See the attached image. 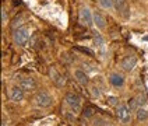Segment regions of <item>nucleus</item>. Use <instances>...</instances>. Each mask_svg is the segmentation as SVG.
Returning <instances> with one entry per match:
<instances>
[{
  "label": "nucleus",
  "mask_w": 148,
  "mask_h": 126,
  "mask_svg": "<svg viewBox=\"0 0 148 126\" xmlns=\"http://www.w3.org/2000/svg\"><path fill=\"white\" fill-rule=\"evenodd\" d=\"M29 36H31L29 30L27 27H20L13 34V41L18 46H24V45H27V42L29 41Z\"/></svg>",
  "instance_id": "obj_1"
},
{
  "label": "nucleus",
  "mask_w": 148,
  "mask_h": 126,
  "mask_svg": "<svg viewBox=\"0 0 148 126\" xmlns=\"http://www.w3.org/2000/svg\"><path fill=\"white\" fill-rule=\"evenodd\" d=\"M34 102L39 108H49L50 105L53 104V98H52V95L48 91H39L36 92V95L34 98Z\"/></svg>",
  "instance_id": "obj_2"
},
{
  "label": "nucleus",
  "mask_w": 148,
  "mask_h": 126,
  "mask_svg": "<svg viewBox=\"0 0 148 126\" xmlns=\"http://www.w3.org/2000/svg\"><path fill=\"white\" fill-rule=\"evenodd\" d=\"M132 109L129 107V104H120L116 108V116L122 123H129L132 120Z\"/></svg>",
  "instance_id": "obj_3"
},
{
  "label": "nucleus",
  "mask_w": 148,
  "mask_h": 126,
  "mask_svg": "<svg viewBox=\"0 0 148 126\" xmlns=\"http://www.w3.org/2000/svg\"><path fill=\"white\" fill-rule=\"evenodd\" d=\"M78 20L84 27H91L94 25V18H92V11L90 10V7L87 6H81L78 10Z\"/></svg>",
  "instance_id": "obj_4"
},
{
  "label": "nucleus",
  "mask_w": 148,
  "mask_h": 126,
  "mask_svg": "<svg viewBox=\"0 0 148 126\" xmlns=\"http://www.w3.org/2000/svg\"><path fill=\"white\" fill-rule=\"evenodd\" d=\"M64 101H66V104L73 109V111H75V112L80 111V107H81V98L78 97V94H75V92H73V91H69L66 95H64Z\"/></svg>",
  "instance_id": "obj_5"
},
{
  "label": "nucleus",
  "mask_w": 148,
  "mask_h": 126,
  "mask_svg": "<svg viewBox=\"0 0 148 126\" xmlns=\"http://www.w3.org/2000/svg\"><path fill=\"white\" fill-rule=\"evenodd\" d=\"M113 7L124 18H129L130 17V7L127 6V0H113Z\"/></svg>",
  "instance_id": "obj_6"
},
{
  "label": "nucleus",
  "mask_w": 148,
  "mask_h": 126,
  "mask_svg": "<svg viewBox=\"0 0 148 126\" xmlns=\"http://www.w3.org/2000/svg\"><path fill=\"white\" fill-rule=\"evenodd\" d=\"M92 18H94V25L98 28V30H105L106 28V18L105 16L98 11V10H94L92 11Z\"/></svg>",
  "instance_id": "obj_7"
},
{
  "label": "nucleus",
  "mask_w": 148,
  "mask_h": 126,
  "mask_svg": "<svg viewBox=\"0 0 148 126\" xmlns=\"http://www.w3.org/2000/svg\"><path fill=\"white\" fill-rule=\"evenodd\" d=\"M24 91H34L35 88H36V81H35V78L32 77H24V78H21L20 80V84H18Z\"/></svg>",
  "instance_id": "obj_8"
},
{
  "label": "nucleus",
  "mask_w": 148,
  "mask_h": 126,
  "mask_svg": "<svg viewBox=\"0 0 148 126\" xmlns=\"http://www.w3.org/2000/svg\"><path fill=\"white\" fill-rule=\"evenodd\" d=\"M136 65H137V58L133 56V55H129V56H126L122 60V69L124 72H132L133 69L136 67Z\"/></svg>",
  "instance_id": "obj_9"
},
{
  "label": "nucleus",
  "mask_w": 148,
  "mask_h": 126,
  "mask_svg": "<svg viewBox=\"0 0 148 126\" xmlns=\"http://www.w3.org/2000/svg\"><path fill=\"white\" fill-rule=\"evenodd\" d=\"M10 98H11L13 102H21L24 100V90L20 85H14L10 90Z\"/></svg>",
  "instance_id": "obj_10"
},
{
  "label": "nucleus",
  "mask_w": 148,
  "mask_h": 126,
  "mask_svg": "<svg viewBox=\"0 0 148 126\" xmlns=\"http://www.w3.org/2000/svg\"><path fill=\"white\" fill-rule=\"evenodd\" d=\"M74 78L77 80V83L80 84V85H88L90 83V78H88V74L82 70V69H77V70H74Z\"/></svg>",
  "instance_id": "obj_11"
},
{
  "label": "nucleus",
  "mask_w": 148,
  "mask_h": 126,
  "mask_svg": "<svg viewBox=\"0 0 148 126\" xmlns=\"http://www.w3.org/2000/svg\"><path fill=\"white\" fill-rule=\"evenodd\" d=\"M144 104H145V97H144V95H141V94L129 101V107H130L132 111H137L138 108H143V107H144Z\"/></svg>",
  "instance_id": "obj_12"
},
{
  "label": "nucleus",
  "mask_w": 148,
  "mask_h": 126,
  "mask_svg": "<svg viewBox=\"0 0 148 126\" xmlns=\"http://www.w3.org/2000/svg\"><path fill=\"white\" fill-rule=\"evenodd\" d=\"M109 83H110V85H113V87H116V88L123 87L124 85L123 74H120V73H112V74L109 76Z\"/></svg>",
  "instance_id": "obj_13"
},
{
  "label": "nucleus",
  "mask_w": 148,
  "mask_h": 126,
  "mask_svg": "<svg viewBox=\"0 0 148 126\" xmlns=\"http://www.w3.org/2000/svg\"><path fill=\"white\" fill-rule=\"evenodd\" d=\"M136 118L138 120H147L148 119V111L144 108H138L136 111Z\"/></svg>",
  "instance_id": "obj_14"
},
{
  "label": "nucleus",
  "mask_w": 148,
  "mask_h": 126,
  "mask_svg": "<svg viewBox=\"0 0 148 126\" xmlns=\"http://www.w3.org/2000/svg\"><path fill=\"white\" fill-rule=\"evenodd\" d=\"M101 7L105 8V10H110L113 7V0H98Z\"/></svg>",
  "instance_id": "obj_15"
},
{
  "label": "nucleus",
  "mask_w": 148,
  "mask_h": 126,
  "mask_svg": "<svg viewBox=\"0 0 148 126\" xmlns=\"http://www.w3.org/2000/svg\"><path fill=\"white\" fill-rule=\"evenodd\" d=\"M53 81H55V84H56L58 87H60V88H63V87L66 85V78H64L63 76H60V74H59Z\"/></svg>",
  "instance_id": "obj_16"
},
{
  "label": "nucleus",
  "mask_w": 148,
  "mask_h": 126,
  "mask_svg": "<svg viewBox=\"0 0 148 126\" xmlns=\"http://www.w3.org/2000/svg\"><path fill=\"white\" fill-rule=\"evenodd\" d=\"M94 42H95V45H97V46H103V43H105L103 38H102V35L98 34V32L94 35Z\"/></svg>",
  "instance_id": "obj_17"
},
{
  "label": "nucleus",
  "mask_w": 148,
  "mask_h": 126,
  "mask_svg": "<svg viewBox=\"0 0 148 126\" xmlns=\"http://www.w3.org/2000/svg\"><path fill=\"white\" fill-rule=\"evenodd\" d=\"M106 101H108V104L112 105V107H117V105H119V98H117V97H113V95H109Z\"/></svg>",
  "instance_id": "obj_18"
},
{
  "label": "nucleus",
  "mask_w": 148,
  "mask_h": 126,
  "mask_svg": "<svg viewBox=\"0 0 148 126\" xmlns=\"http://www.w3.org/2000/svg\"><path fill=\"white\" fill-rule=\"evenodd\" d=\"M94 112H95V109L92 108V107H85L84 112H82V115H84L85 118H91L92 115H94Z\"/></svg>",
  "instance_id": "obj_19"
},
{
  "label": "nucleus",
  "mask_w": 148,
  "mask_h": 126,
  "mask_svg": "<svg viewBox=\"0 0 148 126\" xmlns=\"http://www.w3.org/2000/svg\"><path fill=\"white\" fill-rule=\"evenodd\" d=\"M91 94H92L94 98H99V97H101V90H99L97 85H92V87H91Z\"/></svg>",
  "instance_id": "obj_20"
},
{
  "label": "nucleus",
  "mask_w": 148,
  "mask_h": 126,
  "mask_svg": "<svg viewBox=\"0 0 148 126\" xmlns=\"http://www.w3.org/2000/svg\"><path fill=\"white\" fill-rule=\"evenodd\" d=\"M81 66H82V70H84L85 73H88V72H94V70H95V67L92 66V65H90V63H87V62H84Z\"/></svg>",
  "instance_id": "obj_21"
},
{
  "label": "nucleus",
  "mask_w": 148,
  "mask_h": 126,
  "mask_svg": "<svg viewBox=\"0 0 148 126\" xmlns=\"http://www.w3.org/2000/svg\"><path fill=\"white\" fill-rule=\"evenodd\" d=\"M7 20H8L7 11H6V8L3 7V8H1V23H3V25L7 24Z\"/></svg>",
  "instance_id": "obj_22"
},
{
  "label": "nucleus",
  "mask_w": 148,
  "mask_h": 126,
  "mask_svg": "<svg viewBox=\"0 0 148 126\" xmlns=\"http://www.w3.org/2000/svg\"><path fill=\"white\" fill-rule=\"evenodd\" d=\"M1 126H7L6 125V119H3V120H1Z\"/></svg>",
  "instance_id": "obj_23"
}]
</instances>
